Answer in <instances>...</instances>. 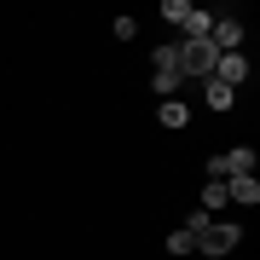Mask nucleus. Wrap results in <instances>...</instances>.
Listing matches in <instances>:
<instances>
[{
  "mask_svg": "<svg viewBox=\"0 0 260 260\" xmlns=\"http://www.w3.org/2000/svg\"><path fill=\"white\" fill-rule=\"evenodd\" d=\"M191 12H197L191 0H162V23H174V29H185V23H191Z\"/></svg>",
  "mask_w": 260,
  "mask_h": 260,
  "instance_id": "nucleus-9",
  "label": "nucleus"
},
{
  "mask_svg": "<svg viewBox=\"0 0 260 260\" xmlns=\"http://www.w3.org/2000/svg\"><path fill=\"white\" fill-rule=\"evenodd\" d=\"M174 58H179V75L185 81H214V64H220L214 41H174Z\"/></svg>",
  "mask_w": 260,
  "mask_h": 260,
  "instance_id": "nucleus-1",
  "label": "nucleus"
},
{
  "mask_svg": "<svg viewBox=\"0 0 260 260\" xmlns=\"http://www.w3.org/2000/svg\"><path fill=\"white\" fill-rule=\"evenodd\" d=\"M208 41H214V52H243V18H214Z\"/></svg>",
  "mask_w": 260,
  "mask_h": 260,
  "instance_id": "nucleus-6",
  "label": "nucleus"
},
{
  "mask_svg": "<svg viewBox=\"0 0 260 260\" xmlns=\"http://www.w3.org/2000/svg\"><path fill=\"white\" fill-rule=\"evenodd\" d=\"M162 249L174 254V260H185V254H197V237L185 232V225H179V232H168V243H162Z\"/></svg>",
  "mask_w": 260,
  "mask_h": 260,
  "instance_id": "nucleus-11",
  "label": "nucleus"
},
{
  "mask_svg": "<svg viewBox=\"0 0 260 260\" xmlns=\"http://www.w3.org/2000/svg\"><path fill=\"white\" fill-rule=\"evenodd\" d=\"M237 174H254V150L237 145L225 156H208V179H237Z\"/></svg>",
  "mask_w": 260,
  "mask_h": 260,
  "instance_id": "nucleus-4",
  "label": "nucleus"
},
{
  "mask_svg": "<svg viewBox=\"0 0 260 260\" xmlns=\"http://www.w3.org/2000/svg\"><path fill=\"white\" fill-rule=\"evenodd\" d=\"M243 243V225L237 220H208L203 232H197V254H208V260H225Z\"/></svg>",
  "mask_w": 260,
  "mask_h": 260,
  "instance_id": "nucleus-2",
  "label": "nucleus"
},
{
  "mask_svg": "<svg viewBox=\"0 0 260 260\" xmlns=\"http://www.w3.org/2000/svg\"><path fill=\"white\" fill-rule=\"evenodd\" d=\"M110 35H116V41H133V35H139V23H133V18H110Z\"/></svg>",
  "mask_w": 260,
  "mask_h": 260,
  "instance_id": "nucleus-13",
  "label": "nucleus"
},
{
  "mask_svg": "<svg viewBox=\"0 0 260 260\" xmlns=\"http://www.w3.org/2000/svg\"><path fill=\"white\" fill-rule=\"evenodd\" d=\"M214 81L237 93V87L249 81V58H243V52H220V64H214Z\"/></svg>",
  "mask_w": 260,
  "mask_h": 260,
  "instance_id": "nucleus-5",
  "label": "nucleus"
},
{
  "mask_svg": "<svg viewBox=\"0 0 260 260\" xmlns=\"http://www.w3.org/2000/svg\"><path fill=\"white\" fill-rule=\"evenodd\" d=\"M232 87H220V81H203V104H208V110H232Z\"/></svg>",
  "mask_w": 260,
  "mask_h": 260,
  "instance_id": "nucleus-10",
  "label": "nucleus"
},
{
  "mask_svg": "<svg viewBox=\"0 0 260 260\" xmlns=\"http://www.w3.org/2000/svg\"><path fill=\"white\" fill-rule=\"evenodd\" d=\"M156 121H162L168 133H179V127L191 121V104H185V99H162V104H156Z\"/></svg>",
  "mask_w": 260,
  "mask_h": 260,
  "instance_id": "nucleus-8",
  "label": "nucleus"
},
{
  "mask_svg": "<svg viewBox=\"0 0 260 260\" xmlns=\"http://www.w3.org/2000/svg\"><path fill=\"white\" fill-rule=\"evenodd\" d=\"M179 58H174V47H156L150 52V93L156 99H179Z\"/></svg>",
  "mask_w": 260,
  "mask_h": 260,
  "instance_id": "nucleus-3",
  "label": "nucleus"
},
{
  "mask_svg": "<svg viewBox=\"0 0 260 260\" xmlns=\"http://www.w3.org/2000/svg\"><path fill=\"white\" fill-rule=\"evenodd\" d=\"M220 185H225V203H243V208H254V203H260V179H254V174L220 179Z\"/></svg>",
  "mask_w": 260,
  "mask_h": 260,
  "instance_id": "nucleus-7",
  "label": "nucleus"
},
{
  "mask_svg": "<svg viewBox=\"0 0 260 260\" xmlns=\"http://www.w3.org/2000/svg\"><path fill=\"white\" fill-rule=\"evenodd\" d=\"M214 208H225V185H220V179L203 185V214H214Z\"/></svg>",
  "mask_w": 260,
  "mask_h": 260,
  "instance_id": "nucleus-12",
  "label": "nucleus"
}]
</instances>
